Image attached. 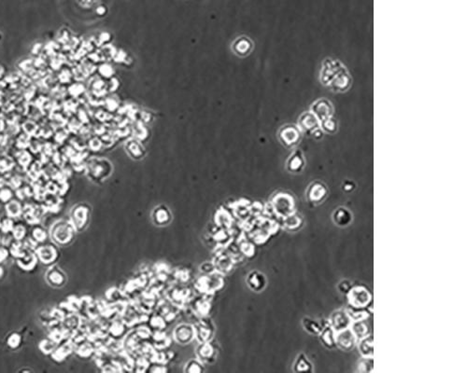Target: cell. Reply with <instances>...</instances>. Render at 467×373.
Here are the masks:
<instances>
[{"label": "cell", "instance_id": "5", "mask_svg": "<svg viewBox=\"0 0 467 373\" xmlns=\"http://www.w3.org/2000/svg\"><path fill=\"white\" fill-rule=\"evenodd\" d=\"M353 85V78L346 66L336 75V77L329 83V90L337 93H344L348 92Z\"/></svg>", "mask_w": 467, "mask_h": 373}, {"label": "cell", "instance_id": "21", "mask_svg": "<svg viewBox=\"0 0 467 373\" xmlns=\"http://www.w3.org/2000/svg\"><path fill=\"white\" fill-rule=\"evenodd\" d=\"M47 279L51 286H61L65 283V275L58 268H51L47 273Z\"/></svg>", "mask_w": 467, "mask_h": 373}, {"label": "cell", "instance_id": "23", "mask_svg": "<svg viewBox=\"0 0 467 373\" xmlns=\"http://www.w3.org/2000/svg\"><path fill=\"white\" fill-rule=\"evenodd\" d=\"M293 370L295 373H309L313 371V367L307 357L304 354H300L294 362Z\"/></svg>", "mask_w": 467, "mask_h": 373}, {"label": "cell", "instance_id": "30", "mask_svg": "<svg viewBox=\"0 0 467 373\" xmlns=\"http://www.w3.org/2000/svg\"><path fill=\"white\" fill-rule=\"evenodd\" d=\"M21 213V206L18 202H10L8 205H7V214L12 217V218H16L20 215Z\"/></svg>", "mask_w": 467, "mask_h": 373}, {"label": "cell", "instance_id": "2", "mask_svg": "<svg viewBox=\"0 0 467 373\" xmlns=\"http://www.w3.org/2000/svg\"><path fill=\"white\" fill-rule=\"evenodd\" d=\"M345 66L343 62L339 61L338 59H335L332 57L325 58L322 62V66L320 69V74H319V79L320 82L327 87L331 80L336 77L341 69Z\"/></svg>", "mask_w": 467, "mask_h": 373}, {"label": "cell", "instance_id": "24", "mask_svg": "<svg viewBox=\"0 0 467 373\" xmlns=\"http://www.w3.org/2000/svg\"><path fill=\"white\" fill-rule=\"evenodd\" d=\"M302 325H303L304 329L312 335H320V333L323 328V326L321 324L318 323L317 321L309 317H305L302 321Z\"/></svg>", "mask_w": 467, "mask_h": 373}, {"label": "cell", "instance_id": "9", "mask_svg": "<svg viewBox=\"0 0 467 373\" xmlns=\"http://www.w3.org/2000/svg\"><path fill=\"white\" fill-rule=\"evenodd\" d=\"M352 322L353 321H352L351 317L349 316V314H348L346 310L335 311L329 317V326L336 332L350 328Z\"/></svg>", "mask_w": 467, "mask_h": 373}, {"label": "cell", "instance_id": "7", "mask_svg": "<svg viewBox=\"0 0 467 373\" xmlns=\"http://www.w3.org/2000/svg\"><path fill=\"white\" fill-rule=\"evenodd\" d=\"M328 187L319 180L313 181L306 189V195L307 201L312 204H320L328 196Z\"/></svg>", "mask_w": 467, "mask_h": 373}, {"label": "cell", "instance_id": "38", "mask_svg": "<svg viewBox=\"0 0 467 373\" xmlns=\"http://www.w3.org/2000/svg\"><path fill=\"white\" fill-rule=\"evenodd\" d=\"M354 188H355V184H354V182L349 181V180H348V181H345V182L343 183V185H342V189H343L345 192H347V193L352 192Z\"/></svg>", "mask_w": 467, "mask_h": 373}, {"label": "cell", "instance_id": "11", "mask_svg": "<svg viewBox=\"0 0 467 373\" xmlns=\"http://www.w3.org/2000/svg\"><path fill=\"white\" fill-rule=\"evenodd\" d=\"M306 167V159L303 151L300 149H295L286 162V169L290 174H300Z\"/></svg>", "mask_w": 467, "mask_h": 373}, {"label": "cell", "instance_id": "32", "mask_svg": "<svg viewBox=\"0 0 467 373\" xmlns=\"http://www.w3.org/2000/svg\"><path fill=\"white\" fill-rule=\"evenodd\" d=\"M253 49V43L251 40L248 38H243L240 40V54H248Z\"/></svg>", "mask_w": 467, "mask_h": 373}, {"label": "cell", "instance_id": "15", "mask_svg": "<svg viewBox=\"0 0 467 373\" xmlns=\"http://www.w3.org/2000/svg\"><path fill=\"white\" fill-rule=\"evenodd\" d=\"M246 281L249 287L255 292L262 291L266 286L265 275L258 271H253L250 273Z\"/></svg>", "mask_w": 467, "mask_h": 373}, {"label": "cell", "instance_id": "33", "mask_svg": "<svg viewBox=\"0 0 467 373\" xmlns=\"http://www.w3.org/2000/svg\"><path fill=\"white\" fill-rule=\"evenodd\" d=\"M353 283L349 280H342L341 282H339V284L338 285V290L339 291V293L342 294V295H347L351 289L353 288Z\"/></svg>", "mask_w": 467, "mask_h": 373}, {"label": "cell", "instance_id": "17", "mask_svg": "<svg viewBox=\"0 0 467 373\" xmlns=\"http://www.w3.org/2000/svg\"><path fill=\"white\" fill-rule=\"evenodd\" d=\"M37 257L38 260L42 261L43 263L50 264L57 258V251L51 246L42 247L37 250Z\"/></svg>", "mask_w": 467, "mask_h": 373}, {"label": "cell", "instance_id": "6", "mask_svg": "<svg viewBox=\"0 0 467 373\" xmlns=\"http://www.w3.org/2000/svg\"><path fill=\"white\" fill-rule=\"evenodd\" d=\"M309 111L313 113L320 124L335 116L334 105L327 98H320L314 101L310 106Z\"/></svg>", "mask_w": 467, "mask_h": 373}, {"label": "cell", "instance_id": "25", "mask_svg": "<svg viewBox=\"0 0 467 373\" xmlns=\"http://www.w3.org/2000/svg\"><path fill=\"white\" fill-rule=\"evenodd\" d=\"M349 316L351 317L352 321H361V320H366L369 316V311L366 310V308H354L349 305V307L346 309Z\"/></svg>", "mask_w": 467, "mask_h": 373}, {"label": "cell", "instance_id": "3", "mask_svg": "<svg viewBox=\"0 0 467 373\" xmlns=\"http://www.w3.org/2000/svg\"><path fill=\"white\" fill-rule=\"evenodd\" d=\"M349 305L354 308H367L372 303V295L366 286H353L347 294Z\"/></svg>", "mask_w": 467, "mask_h": 373}, {"label": "cell", "instance_id": "41", "mask_svg": "<svg viewBox=\"0 0 467 373\" xmlns=\"http://www.w3.org/2000/svg\"><path fill=\"white\" fill-rule=\"evenodd\" d=\"M3 274H4V270H3V268L0 266V278L3 276Z\"/></svg>", "mask_w": 467, "mask_h": 373}, {"label": "cell", "instance_id": "13", "mask_svg": "<svg viewBox=\"0 0 467 373\" xmlns=\"http://www.w3.org/2000/svg\"><path fill=\"white\" fill-rule=\"evenodd\" d=\"M152 221L156 226H166L172 221V214L165 205L156 206L152 214Z\"/></svg>", "mask_w": 467, "mask_h": 373}, {"label": "cell", "instance_id": "37", "mask_svg": "<svg viewBox=\"0 0 467 373\" xmlns=\"http://www.w3.org/2000/svg\"><path fill=\"white\" fill-rule=\"evenodd\" d=\"M12 196H13L12 191H11L10 189H8V188L2 189V190L0 191V200H1L2 202H4L10 201L11 198H12Z\"/></svg>", "mask_w": 467, "mask_h": 373}, {"label": "cell", "instance_id": "19", "mask_svg": "<svg viewBox=\"0 0 467 373\" xmlns=\"http://www.w3.org/2000/svg\"><path fill=\"white\" fill-rule=\"evenodd\" d=\"M350 327L357 340L363 339L370 334V326L368 324L366 323V320L354 321L352 322Z\"/></svg>", "mask_w": 467, "mask_h": 373}, {"label": "cell", "instance_id": "1", "mask_svg": "<svg viewBox=\"0 0 467 373\" xmlns=\"http://www.w3.org/2000/svg\"><path fill=\"white\" fill-rule=\"evenodd\" d=\"M279 142L287 149H296L302 141L303 134L296 124H286L278 130Z\"/></svg>", "mask_w": 467, "mask_h": 373}, {"label": "cell", "instance_id": "14", "mask_svg": "<svg viewBox=\"0 0 467 373\" xmlns=\"http://www.w3.org/2000/svg\"><path fill=\"white\" fill-rule=\"evenodd\" d=\"M353 213L346 207H339L335 210L333 214V221L337 226L345 228L350 226L353 222Z\"/></svg>", "mask_w": 467, "mask_h": 373}, {"label": "cell", "instance_id": "28", "mask_svg": "<svg viewBox=\"0 0 467 373\" xmlns=\"http://www.w3.org/2000/svg\"><path fill=\"white\" fill-rule=\"evenodd\" d=\"M374 368L373 357H364L359 361L357 365V371L360 373H371Z\"/></svg>", "mask_w": 467, "mask_h": 373}, {"label": "cell", "instance_id": "20", "mask_svg": "<svg viewBox=\"0 0 467 373\" xmlns=\"http://www.w3.org/2000/svg\"><path fill=\"white\" fill-rule=\"evenodd\" d=\"M321 341L322 342L323 345L327 348H334L336 345V331L330 326H326L322 328V332L320 333Z\"/></svg>", "mask_w": 467, "mask_h": 373}, {"label": "cell", "instance_id": "34", "mask_svg": "<svg viewBox=\"0 0 467 373\" xmlns=\"http://www.w3.org/2000/svg\"><path fill=\"white\" fill-rule=\"evenodd\" d=\"M12 253H13V256L16 254V256L19 259L23 258L26 255V248H25L24 245H22L20 243L13 244V248H12Z\"/></svg>", "mask_w": 467, "mask_h": 373}, {"label": "cell", "instance_id": "35", "mask_svg": "<svg viewBox=\"0 0 467 373\" xmlns=\"http://www.w3.org/2000/svg\"><path fill=\"white\" fill-rule=\"evenodd\" d=\"M13 236L15 237L17 240H22L26 235V229L24 226L18 225L13 228Z\"/></svg>", "mask_w": 467, "mask_h": 373}, {"label": "cell", "instance_id": "40", "mask_svg": "<svg viewBox=\"0 0 467 373\" xmlns=\"http://www.w3.org/2000/svg\"><path fill=\"white\" fill-rule=\"evenodd\" d=\"M9 256V251L7 249H0V262H3Z\"/></svg>", "mask_w": 467, "mask_h": 373}, {"label": "cell", "instance_id": "26", "mask_svg": "<svg viewBox=\"0 0 467 373\" xmlns=\"http://www.w3.org/2000/svg\"><path fill=\"white\" fill-rule=\"evenodd\" d=\"M320 126H321V129L323 132V134L335 135L338 131V123L337 119L335 118V116L322 122L320 124Z\"/></svg>", "mask_w": 467, "mask_h": 373}, {"label": "cell", "instance_id": "42", "mask_svg": "<svg viewBox=\"0 0 467 373\" xmlns=\"http://www.w3.org/2000/svg\"><path fill=\"white\" fill-rule=\"evenodd\" d=\"M0 37H1V36H0Z\"/></svg>", "mask_w": 467, "mask_h": 373}, {"label": "cell", "instance_id": "39", "mask_svg": "<svg viewBox=\"0 0 467 373\" xmlns=\"http://www.w3.org/2000/svg\"><path fill=\"white\" fill-rule=\"evenodd\" d=\"M13 222L11 220V219H6L3 223H2V229L4 231V233H8L10 231H13Z\"/></svg>", "mask_w": 467, "mask_h": 373}, {"label": "cell", "instance_id": "12", "mask_svg": "<svg viewBox=\"0 0 467 373\" xmlns=\"http://www.w3.org/2000/svg\"><path fill=\"white\" fill-rule=\"evenodd\" d=\"M336 345L343 351H351L354 348L357 339L351 328L336 332Z\"/></svg>", "mask_w": 467, "mask_h": 373}, {"label": "cell", "instance_id": "18", "mask_svg": "<svg viewBox=\"0 0 467 373\" xmlns=\"http://www.w3.org/2000/svg\"><path fill=\"white\" fill-rule=\"evenodd\" d=\"M358 348L360 354L364 357H373L374 356V346H373V337L371 334L359 340Z\"/></svg>", "mask_w": 467, "mask_h": 373}, {"label": "cell", "instance_id": "36", "mask_svg": "<svg viewBox=\"0 0 467 373\" xmlns=\"http://www.w3.org/2000/svg\"><path fill=\"white\" fill-rule=\"evenodd\" d=\"M33 237L34 239L37 241V242H43L44 240H46V233L43 230L41 229H36L33 233Z\"/></svg>", "mask_w": 467, "mask_h": 373}, {"label": "cell", "instance_id": "10", "mask_svg": "<svg viewBox=\"0 0 467 373\" xmlns=\"http://www.w3.org/2000/svg\"><path fill=\"white\" fill-rule=\"evenodd\" d=\"M74 230L75 228L73 225L61 221L54 226L51 233L58 244H66L72 240Z\"/></svg>", "mask_w": 467, "mask_h": 373}, {"label": "cell", "instance_id": "8", "mask_svg": "<svg viewBox=\"0 0 467 373\" xmlns=\"http://www.w3.org/2000/svg\"><path fill=\"white\" fill-rule=\"evenodd\" d=\"M297 126L303 135L312 137L313 134L321 129L320 122L310 111H305L299 116Z\"/></svg>", "mask_w": 467, "mask_h": 373}, {"label": "cell", "instance_id": "4", "mask_svg": "<svg viewBox=\"0 0 467 373\" xmlns=\"http://www.w3.org/2000/svg\"><path fill=\"white\" fill-rule=\"evenodd\" d=\"M273 206L279 217L285 218L294 212L295 201L290 193L280 192L275 195L273 199Z\"/></svg>", "mask_w": 467, "mask_h": 373}, {"label": "cell", "instance_id": "31", "mask_svg": "<svg viewBox=\"0 0 467 373\" xmlns=\"http://www.w3.org/2000/svg\"><path fill=\"white\" fill-rule=\"evenodd\" d=\"M203 371L202 365L197 360L189 361L185 369V372L189 373H202Z\"/></svg>", "mask_w": 467, "mask_h": 373}, {"label": "cell", "instance_id": "27", "mask_svg": "<svg viewBox=\"0 0 467 373\" xmlns=\"http://www.w3.org/2000/svg\"><path fill=\"white\" fill-rule=\"evenodd\" d=\"M37 261H38V257L35 256L34 254H31V255L26 254L23 258H20L18 264L22 269L30 271V270H33V268H35Z\"/></svg>", "mask_w": 467, "mask_h": 373}, {"label": "cell", "instance_id": "16", "mask_svg": "<svg viewBox=\"0 0 467 373\" xmlns=\"http://www.w3.org/2000/svg\"><path fill=\"white\" fill-rule=\"evenodd\" d=\"M89 209L87 207L81 205L76 207L73 211V223L75 230L83 229V227L87 223L88 220Z\"/></svg>", "mask_w": 467, "mask_h": 373}, {"label": "cell", "instance_id": "22", "mask_svg": "<svg viewBox=\"0 0 467 373\" xmlns=\"http://www.w3.org/2000/svg\"><path fill=\"white\" fill-rule=\"evenodd\" d=\"M303 218L300 215L294 213L285 217L283 220L284 227L290 231H296L300 229L303 226Z\"/></svg>", "mask_w": 467, "mask_h": 373}, {"label": "cell", "instance_id": "29", "mask_svg": "<svg viewBox=\"0 0 467 373\" xmlns=\"http://www.w3.org/2000/svg\"><path fill=\"white\" fill-rule=\"evenodd\" d=\"M22 337L18 333H13L9 336L7 340V344L12 349L18 348L21 345Z\"/></svg>", "mask_w": 467, "mask_h": 373}]
</instances>
